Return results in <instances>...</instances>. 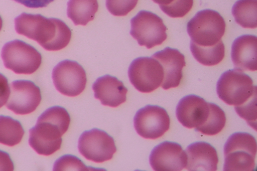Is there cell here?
<instances>
[{
  "instance_id": "obj_10",
  "label": "cell",
  "mask_w": 257,
  "mask_h": 171,
  "mask_svg": "<svg viewBox=\"0 0 257 171\" xmlns=\"http://www.w3.org/2000/svg\"><path fill=\"white\" fill-rule=\"evenodd\" d=\"M134 123L137 132L141 136L155 139L161 137L169 130L170 119L163 107L147 105L137 112Z\"/></svg>"
},
{
  "instance_id": "obj_24",
  "label": "cell",
  "mask_w": 257,
  "mask_h": 171,
  "mask_svg": "<svg viewBox=\"0 0 257 171\" xmlns=\"http://www.w3.org/2000/svg\"><path fill=\"white\" fill-rule=\"evenodd\" d=\"M234 109L240 117L244 119L248 125L256 130V94L241 105L235 106Z\"/></svg>"
},
{
  "instance_id": "obj_2",
  "label": "cell",
  "mask_w": 257,
  "mask_h": 171,
  "mask_svg": "<svg viewBox=\"0 0 257 171\" xmlns=\"http://www.w3.org/2000/svg\"><path fill=\"white\" fill-rule=\"evenodd\" d=\"M257 151L255 138L247 132L231 134L224 146L225 171H253Z\"/></svg>"
},
{
  "instance_id": "obj_16",
  "label": "cell",
  "mask_w": 257,
  "mask_h": 171,
  "mask_svg": "<svg viewBox=\"0 0 257 171\" xmlns=\"http://www.w3.org/2000/svg\"><path fill=\"white\" fill-rule=\"evenodd\" d=\"M257 38L243 35L236 38L231 46V57L235 69L255 71L257 69Z\"/></svg>"
},
{
  "instance_id": "obj_26",
  "label": "cell",
  "mask_w": 257,
  "mask_h": 171,
  "mask_svg": "<svg viewBox=\"0 0 257 171\" xmlns=\"http://www.w3.org/2000/svg\"><path fill=\"white\" fill-rule=\"evenodd\" d=\"M88 170L83 162L75 156L67 154L59 158L54 163L53 170Z\"/></svg>"
},
{
  "instance_id": "obj_32",
  "label": "cell",
  "mask_w": 257,
  "mask_h": 171,
  "mask_svg": "<svg viewBox=\"0 0 257 171\" xmlns=\"http://www.w3.org/2000/svg\"><path fill=\"white\" fill-rule=\"evenodd\" d=\"M2 26H3V21H2L1 17L0 16V31L1 30V29L2 28Z\"/></svg>"
},
{
  "instance_id": "obj_29",
  "label": "cell",
  "mask_w": 257,
  "mask_h": 171,
  "mask_svg": "<svg viewBox=\"0 0 257 171\" xmlns=\"http://www.w3.org/2000/svg\"><path fill=\"white\" fill-rule=\"evenodd\" d=\"M14 168V163L9 154L0 150V170L12 171Z\"/></svg>"
},
{
  "instance_id": "obj_25",
  "label": "cell",
  "mask_w": 257,
  "mask_h": 171,
  "mask_svg": "<svg viewBox=\"0 0 257 171\" xmlns=\"http://www.w3.org/2000/svg\"><path fill=\"white\" fill-rule=\"evenodd\" d=\"M193 0H174L171 4L160 6L161 10L172 18H182L192 9Z\"/></svg>"
},
{
  "instance_id": "obj_6",
  "label": "cell",
  "mask_w": 257,
  "mask_h": 171,
  "mask_svg": "<svg viewBox=\"0 0 257 171\" xmlns=\"http://www.w3.org/2000/svg\"><path fill=\"white\" fill-rule=\"evenodd\" d=\"M130 34L140 46L147 49L162 44L167 39V27L156 14L147 11H140L131 20Z\"/></svg>"
},
{
  "instance_id": "obj_5",
  "label": "cell",
  "mask_w": 257,
  "mask_h": 171,
  "mask_svg": "<svg viewBox=\"0 0 257 171\" xmlns=\"http://www.w3.org/2000/svg\"><path fill=\"white\" fill-rule=\"evenodd\" d=\"M1 57L5 67L17 74H32L42 63L41 54L33 46L20 40L5 44Z\"/></svg>"
},
{
  "instance_id": "obj_23",
  "label": "cell",
  "mask_w": 257,
  "mask_h": 171,
  "mask_svg": "<svg viewBox=\"0 0 257 171\" xmlns=\"http://www.w3.org/2000/svg\"><path fill=\"white\" fill-rule=\"evenodd\" d=\"M210 112L205 122L195 129L196 131L207 135H214L219 133L226 123V116L223 110L215 103H209Z\"/></svg>"
},
{
  "instance_id": "obj_12",
  "label": "cell",
  "mask_w": 257,
  "mask_h": 171,
  "mask_svg": "<svg viewBox=\"0 0 257 171\" xmlns=\"http://www.w3.org/2000/svg\"><path fill=\"white\" fill-rule=\"evenodd\" d=\"M30 145L39 154L50 155L61 146V136L65 132L58 125L38 119L36 124L29 130Z\"/></svg>"
},
{
  "instance_id": "obj_7",
  "label": "cell",
  "mask_w": 257,
  "mask_h": 171,
  "mask_svg": "<svg viewBox=\"0 0 257 171\" xmlns=\"http://www.w3.org/2000/svg\"><path fill=\"white\" fill-rule=\"evenodd\" d=\"M128 76L131 83L139 91L150 93L159 88L164 79V70L155 58L141 57L130 64Z\"/></svg>"
},
{
  "instance_id": "obj_30",
  "label": "cell",
  "mask_w": 257,
  "mask_h": 171,
  "mask_svg": "<svg viewBox=\"0 0 257 171\" xmlns=\"http://www.w3.org/2000/svg\"><path fill=\"white\" fill-rule=\"evenodd\" d=\"M28 8H39L47 6L54 0H14Z\"/></svg>"
},
{
  "instance_id": "obj_27",
  "label": "cell",
  "mask_w": 257,
  "mask_h": 171,
  "mask_svg": "<svg viewBox=\"0 0 257 171\" xmlns=\"http://www.w3.org/2000/svg\"><path fill=\"white\" fill-rule=\"evenodd\" d=\"M138 0H106L108 11L115 16H124L137 5Z\"/></svg>"
},
{
  "instance_id": "obj_1",
  "label": "cell",
  "mask_w": 257,
  "mask_h": 171,
  "mask_svg": "<svg viewBox=\"0 0 257 171\" xmlns=\"http://www.w3.org/2000/svg\"><path fill=\"white\" fill-rule=\"evenodd\" d=\"M15 28L19 34L36 41L47 51H58L66 47L71 31L62 20L47 18L41 15L23 13L15 19Z\"/></svg>"
},
{
  "instance_id": "obj_19",
  "label": "cell",
  "mask_w": 257,
  "mask_h": 171,
  "mask_svg": "<svg viewBox=\"0 0 257 171\" xmlns=\"http://www.w3.org/2000/svg\"><path fill=\"white\" fill-rule=\"evenodd\" d=\"M98 9L97 0H69L67 14L75 25L85 26L94 19Z\"/></svg>"
},
{
  "instance_id": "obj_17",
  "label": "cell",
  "mask_w": 257,
  "mask_h": 171,
  "mask_svg": "<svg viewBox=\"0 0 257 171\" xmlns=\"http://www.w3.org/2000/svg\"><path fill=\"white\" fill-rule=\"evenodd\" d=\"M95 98L103 105L116 107L125 102L127 89L117 78L105 75L99 77L92 85Z\"/></svg>"
},
{
  "instance_id": "obj_21",
  "label": "cell",
  "mask_w": 257,
  "mask_h": 171,
  "mask_svg": "<svg viewBox=\"0 0 257 171\" xmlns=\"http://www.w3.org/2000/svg\"><path fill=\"white\" fill-rule=\"evenodd\" d=\"M190 48L194 58L205 66L216 65L224 57L225 48L222 40L215 45L207 47L199 46L191 41Z\"/></svg>"
},
{
  "instance_id": "obj_13",
  "label": "cell",
  "mask_w": 257,
  "mask_h": 171,
  "mask_svg": "<svg viewBox=\"0 0 257 171\" xmlns=\"http://www.w3.org/2000/svg\"><path fill=\"white\" fill-rule=\"evenodd\" d=\"M149 161L154 170L180 171L186 167L187 156L179 144L165 141L153 149Z\"/></svg>"
},
{
  "instance_id": "obj_14",
  "label": "cell",
  "mask_w": 257,
  "mask_h": 171,
  "mask_svg": "<svg viewBox=\"0 0 257 171\" xmlns=\"http://www.w3.org/2000/svg\"><path fill=\"white\" fill-rule=\"evenodd\" d=\"M210 112L209 103L195 95L183 97L178 102L176 115L178 121L187 128H196L206 120Z\"/></svg>"
},
{
  "instance_id": "obj_18",
  "label": "cell",
  "mask_w": 257,
  "mask_h": 171,
  "mask_svg": "<svg viewBox=\"0 0 257 171\" xmlns=\"http://www.w3.org/2000/svg\"><path fill=\"white\" fill-rule=\"evenodd\" d=\"M188 170L215 171L217 169L218 157L215 148L203 141L195 142L189 145L186 150Z\"/></svg>"
},
{
  "instance_id": "obj_15",
  "label": "cell",
  "mask_w": 257,
  "mask_h": 171,
  "mask_svg": "<svg viewBox=\"0 0 257 171\" xmlns=\"http://www.w3.org/2000/svg\"><path fill=\"white\" fill-rule=\"evenodd\" d=\"M152 57L157 59L163 67L162 87L167 90L178 87L183 77V68L186 65L184 55L178 50L167 47L156 52Z\"/></svg>"
},
{
  "instance_id": "obj_31",
  "label": "cell",
  "mask_w": 257,
  "mask_h": 171,
  "mask_svg": "<svg viewBox=\"0 0 257 171\" xmlns=\"http://www.w3.org/2000/svg\"><path fill=\"white\" fill-rule=\"evenodd\" d=\"M155 3L159 5L160 6H167L171 4L174 0H152Z\"/></svg>"
},
{
  "instance_id": "obj_8",
  "label": "cell",
  "mask_w": 257,
  "mask_h": 171,
  "mask_svg": "<svg viewBox=\"0 0 257 171\" xmlns=\"http://www.w3.org/2000/svg\"><path fill=\"white\" fill-rule=\"evenodd\" d=\"M78 148L87 159L99 163L111 159L116 151L113 137L97 128L84 131L79 138Z\"/></svg>"
},
{
  "instance_id": "obj_4",
  "label": "cell",
  "mask_w": 257,
  "mask_h": 171,
  "mask_svg": "<svg viewBox=\"0 0 257 171\" xmlns=\"http://www.w3.org/2000/svg\"><path fill=\"white\" fill-rule=\"evenodd\" d=\"M219 98L229 105L238 106L256 94V86L243 71L228 70L222 74L216 85Z\"/></svg>"
},
{
  "instance_id": "obj_20",
  "label": "cell",
  "mask_w": 257,
  "mask_h": 171,
  "mask_svg": "<svg viewBox=\"0 0 257 171\" xmlns=\"http://www.w3.org/2000/svg\"><path fill=\"white\" fill-rule=\"evenodd\" d=\"M235 22L244 28L257 27V0H238L232 8Z\"/></svg>"
},
{
  "instance_id": "obj_22",
  "label": "cell",
  "mask_w": 257,
  "mask_h": 171,
  "mask_svg": "<svg viewBox=\"0 0 257 171\" xmlns=\"http://www.w3.org/2000/svg\"><path fill=\"white\" fill-rule=\"evenodd\" d=\"M24 130L21 123L10 116L0 115V143L13 146L19 143Z\"/></svg>"
},
{
  "instance_id": "obj_9",
  "label": "cell",
  "mask_w": 257,
  "mask_h": 171,
  "mask_svg": "<svg viewBox=\"0 0 257 171\" xmlns=\"http://www.w3.org/2000/svg\"><path fill=\"white\" fill-rule=\"evenodd\" d=\"M52 79L59 92L71 97L81 93L87 82L84 68L77 62L70 60L60 62L53 68Z\"/></svg>"
},
{
  "instance_id": "obj_11",
  "label": "cell",
  "mask_w": 257,
  "mask_h": 171,
  "mask_svg": "<svg viewBox=\"0 0 257 171\" xmlns=\"http://www.w3.org/2000/svg\"><path fill=\"white\" fill-rule=\"evenodd\" d=\"M10 90L6 107L17 114H29L34 111L40 103V89L31 81H14L11 84Z\"/></svg>"
},
{
  "instance_id": "obj_3",
  "label": "cell",
  "mask_w": 257,
  "mask_h": 171,
  "mask_svg": "<svg viewBox=\"0 0 257 171\" xmlns=\"http://www.w3.org/2000/svg\"><path fill=\"white\" fill-rule=\"evenodd\" d=\"M225 28L223 18L217 12L210 9L198 12L187 24L191 41L204 47L215 45L222 40Z\"/></svg>"
},
{
  "instance_id": "obj_28",
  "label": "cell",
  "mask_w": 257,
  "mask_h": 171,
  "mask_svg": "<svg viewBox=\"0 0 257 171\" xmlns=\"http://www.w3.org/2000/svg\"><path fill=\"white\" fill-rule=\"evenodd\" d=\"M10 91L7 78L0 73V108L6 104L10 96Z\"/></svg>"
}]
</instances>
